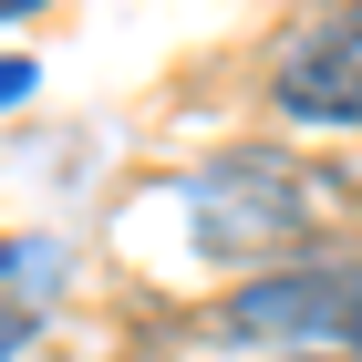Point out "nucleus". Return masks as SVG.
Masks as SVG:
<instances>
[{
  "mask_svg": "<svg viewBox=\"0 0 362 362\" xmlns=\"http://www.w3.org/2000/svg\"><path fill=\"white\" fill-rule=\"evenodd\" d=\"M332 187L290 156H228V166L197 176V238L218 259H259V249H300L321 228Z\"/></svg>",
  "mask_w": 362,
  "mask_h": 362,
  "instance_id": "nucleus-1",
  "label": "nucleus"
},
{
  "mask_svg": "<svg viewBox=\"0 0 362 362\" xmlns=\"http://www.w3.org/2000/svg\"><path fill=\"white\" fill-rule=\"evenodd\" d=\"M269 93L300 124H362V0H341V11H321L279 42Z\"/></svg>",
  "mask_w": 362,
  "mask_h": 362,
  "instance_id": "nucleus-2",
  "label": "nucleus"
},
{
  "mask_svg": "<svg viewBox=\"0 0 362 362\" xmlns=\"http://www.w3.org/2000/svg\"><path fill=\"white\" fill-rule=\"evenodd\" d=\"M31 93V62H0V104H21Z\"/></svg>",
  "mask_w": 362,
  "mask_h": 362,
  "instance_id": "nucleus-3",
  "label": "nucleus"
},
{
  "mask_svg": "<svg viewBox=\"0 0 362 362\" xmlns=\"http://www.w3.org/2000/svg\"><path fill=\"white\" fill-rule=\"evenodd\" d=\"M11 11H42V0H0V21H11Z\"/></svg>",
  "mask_w": 362,
  "mask_h": 362,
  "instance_id": "nucleus-4",
  "label": "nucleus"
}]
</instances>
